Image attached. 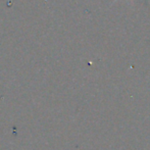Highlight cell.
Masks as SVG:
<instances>
[{
  "instance_id": "obj_1",
  "label": "cell",
  "mask_w": 150,
  "mask_h": 150,
  "mask_svg": "<svg viewBox=\"0 0 150 150\" xmlns=\"http://www.w3.org/2000/svg\"><path fill=\"white\" fill-rule=\"evenodd\" d=\"M115 1H117V0H115Z\"/></svg>"
}]
</instances>
